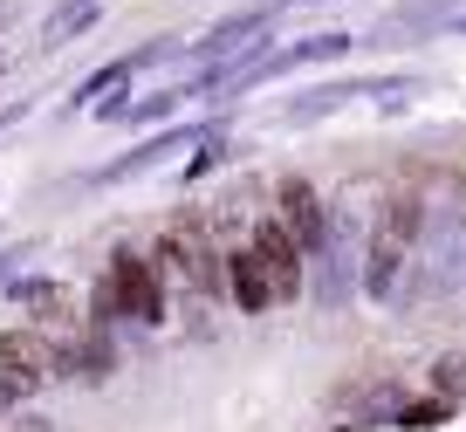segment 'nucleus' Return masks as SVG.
Returning a JSON list of instances; mask_svg holds the SVG:
<instances>
[{"label":"nucleus","instance_id":"nucleus-1","mask_svg":"<svg viewBox=\"0 0 466 432\" xmlns=\"http://www.w3.org/2000/svg\"><path fill=\"white\" fill-rule=\"evenodd\" d=\"M103 282L116 288V309L131 323H165V282H158V261H145V254H131V247H116V261H110V274Z\"/></svg>","mask_w":466,"mask_h":432},{"label":"nucleus","instance_id":"nucleus-3","mask_svg":"<svg viewBox=\"0 0 466 432\" xmlns=\"http://www.w3.org/2000/svg\"><path fill=\"white\" fill-rule=\"evenodd\" d=\"M0 371H15V377H56V371H69V350L62 344H48L42 330H7L0 336Z\"/></svg>","mask_w":466,"mask_h":432},{"label":"nucleus","instance_id":"nucleus-7","mask_svg":"<svg viewBox=\"0 0 466 432\" xmlns=\"http://www.w3.org/2000/svg\"><path fill=\"white\" fill-rule=\"evenodd\" d=\"M398 254H405V233L391 227V220H384L378 227V241H370V295H391V282H398Z\"/></svg>","mask_w":466,"mask_h":432},{"label":"nucleus","instance_id":"nucleus-4","mask_svg":"<svg viewBox=\"0 0 466 432\" xmlns=\"http://www.w3.org/2000/svg\"><path fill=\"white\" fill-rule=\"evenodd\" d=\"M227 295L240 303V316H261L268 303H281L275 274H268V261L254 254V247H227Z\"/></svg>","mask_w":466,"mask_h":432},{"label":"nucleus","instance_id":"nucleus-8","mask_svg":"<svg viewBox=\"0 0 466 432\" xmlns=\"http://www.w3.org/2000/svg\"><path fill=\"white\" fill-rule=\"evenodd\" d=\"M439 418H446V405H439V398H425V405H405V412H398V426L425 432V426H439Z\"/></svg>","mask_w":466,"mask_h":432},{"label":"nucleus","instance_id":"nucleus-6","mask_svg":"<svg viewBox=\"0 0 466 432\" xmlns=\"http://www.w3.org/2000/svg\"><path fill=\"white\" fill-rule=\"evenodd\" d=\"M15 303L42 323H62V316H76V288L69 282H15Z\"/></svg>","mask_w":466,"mask_h":432},{"label":"nucleus","instance_id":"nucleus-5","mask_svg":"<svg viewBox=\"0 0 466 432\" xmlns=\"http://www.w3.org/2000/svg\"><path fill=\"white\" fill-rule=\"evenodd\" d=\"M275 213L289 220V233L309 247V254H316L322 233H329V220H322V200H316V186H309V179H281V186H275Z\"/></svg>","mask_w":466,"mask_h":432},{"label":"nucleus","instance_id":"nucleus-2","mask_svg":"<svg viewBox=\"0 0 466 432\" xmlns=\"http://www.w3.org/2000/svg\"><path fill=\"white\" fill-rule=\"evenodd\" d=\"M248 247L268 261V274H275V295H281V303H289V295H302V254H309V247L289 233V220L268 213L261 227H254V241H248Z\"/></svg>","mask_w":466,"mask_h":432},{"label":"nucleus","instance_id":"nucleus-9","mask_svg":"<svg viewBox=\"0 0 466 432\" xmlns=\"http://www.w3.org/2000/svg\"><path fill=\"white\" fill-rule=\"evenodd\" d=\"M21 391H28V377H15V371H0V405H15Z\"/></svg>","mask_w":466,"mask_h":432}]
</instances>
